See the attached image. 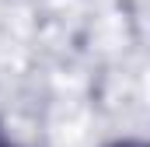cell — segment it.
<instances>
[{
	"mask_svg": "<svg viewBox=\"0 0 150 147\" xmlns=\"http://www.w3.org/2000/svg\"><path fill=\"white\" fill-rule=\"evenodd\" d=\"M0 147H7V144H0Z\"/></svg>",
	"mask_w": 150,
	"mask_h": 147,
	"instance_id": "1",
	"label": "cell"
}]
</instances>
